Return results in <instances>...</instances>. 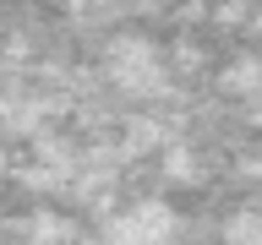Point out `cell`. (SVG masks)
I'll return each instance as SVG.
<instances>
[{
    "label": "cell",
    "instance_id": "2",
    "mask_svg": "<svg viewBox=\"0 0 262 245\" xmlns=\"http://www.w3.org/2000/svg\"><path fill=\"white\" fill-rule=\"evenodd\" d=\"M110 82L131 98H153L164 87V60L147 38H120L110 49Z\"/></svg>",
    "mask_w": 262,
    "mask_h": 245
},
{
    "label": "cell",
    "instance_id": "1",
    "mask_svg": "<svg viewBox=\"0 0 262 245\" xmlns=\"http://www.w3.org/2000/svg\"><path fill=\"white\" fill-rule=\"evenodd\" d=\"M180 234V212L169 207V202H159V196H142V202H131V207H120L104 224V240H131V245H164Z\"/></svg>",
    "mask_w": 262,
    "mask_h": 245
},
{
    "label": "cell",
    "instance_id": "4",
    "mask_svg": "<svg viewBox=\"0 0 262 245\" xmlns=\"http://www.w3.org/2000/svg\"><path fill=\"white\" fill-rule=\"evenodd\" d=\"M33 234H38V240H71L77 229H71V218H60V212H33Z\"/></svg>",
    "mask_w": 262,
    "mask_h": 245
},
{
    "label": "cell",
    "instance_id": "3",
    "mask_svg": "<svg viewBox=\"0 0 262 245\" xmlns=\"http://www.w3.org/2000/svg\"><path fill=\"white\" fill-rule=\"evenodd\" d=\"M219 234H224V240H262V207L257 212H235Z\"/></svg>",
    "mask_w": 262,
    "mask_h": 245
},
{
    "label": "cell",
    "instance_id": "5",
    "mask_svg": "<svg viewBox=\"0 0 262 245\" xmlns=\"http://www.w3.org/2000/svg\"><path fill=\"white\" fill-rule=\"evenodd\" d=\"M66 6H88V0H66Z\"/></svg>",
    "mask_w": 262,
    "mask_h": 245
}]
</instances>
